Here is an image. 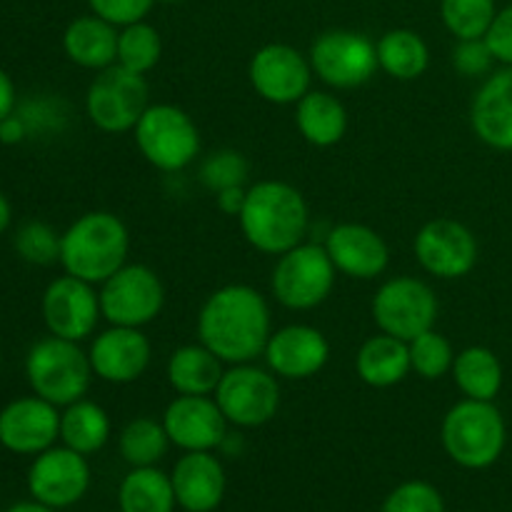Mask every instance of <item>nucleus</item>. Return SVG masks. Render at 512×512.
<instances>
[{
    "label": "nucleus",
    "instance_id": "f257e3e1",
    "mask_svg": "<svg viewBox=\"0 0 512 512\" xmlns=\"http://www.w3.org/2000/svg\"><path fill=\"white\" fill-rule=\"evenodd\" d=\"M273 318L270 305L255 288L243 283L223 285L208 295L198 315V338L223 363H253L265 353Z\"/></svg>",
    "mask_w": 512,
    "mask_h": 512
},
{
    "label": "nucleus",
    "instance_id": "c9c22d12",
    "mask_svg": "<svg viewBox=\"0 0 512 512\" xmlns=\"http://www.w3.org/2000/svg\"><path fill=\"white\" fill-rule=\"evenodd\" d=\"M15 253L30 265L60 263V235L43 220H30L15 233Z\"/></svg>",
    "mask_w": 512,
    "mask_h": 512
},
{
    "label": "nucleus",
    "instance_id": "4be33fe9",
    "mask_svg": "<svg viewBox=\"0 0 512 512\" xmlns=\"http://www.w3.org/2000/svg\"><path fill=\"white\" fill-rule=\"evenodd\" d=\"M470 125L485 145L512 153V65L480 85L470 105Z\"/></svg>",
    "mask_w": 512,
    "mask_h": 512
},
{
    "label": "nucleus",
    "instance_id": "de8ad7c7",
    "mask_svg": "<svg viewBox=\"0 0 512 512\" xmlns=\"http://www.w3.org/2000/svg\"><path fill=\"white\" fill-rule=\"evenodd\" d=\"M158 3H183V0H158Z\"/></svg>",
    "mask_w": 512,
    "mask_h": 512
},
{
    "label": "nucleus",
    "instance_id": "ea45409f",
    "mask_svg": "<svg viewBox=\"0 0 512 512\" xmlns=\"http://www.w3.org/2000/svg\"><path fill=\"white\" fill-rule=\"evenodd\" d=\"M155 3L158 0H88L93 15L108 20L115 28H125V25L145 20V15L153 10Z\"/></svg>",
    "mask_w": 512,
    "mask_h": 512
},
{
    "label": "nucleus",
    "instance_id": "aec40b11",
    "mask_svg": "<svg viewBox=\"0 0 512 512\" xmlns=\"http://www.w3.org/2000/svg\"><path fill=\"white\" fill-rule=\"evenodd\" d=\"M263 355L268 370L278 378L308 380L328 365L330 343L313 325L295 323L275 330Z\"/></svg>",
    "mask_w": 512,
    "mask_h": 512
},
{
    "label": "nucleus",
    "instance_id": "4468645a",
    "mask_svg": "<svg viewBox=\"0 0 512 512\" xmlns=\"http://www.w3.org/2000/svg\"><path fill=\"white\" fill-rule=\"evenodd\" d=\"M40 313L50 335L73 340V343L88 340L98 328V320L103 318L100 298L93 285L68 273L55 278L45 288Z\"/></svg>",
    "mask_w": 512,
    "mask_h": 512
},
{
    "label": "nucleus",
    "instance_id": "37998d69",
    "mask_svg": "<svg viewBox=\"0 0 512 512\" xmlns=\"http://www.w3.org/2000/svg\"><path fill=\"white\" fill-rule=\"evenodd\" d=\"M245 195H248V188L245 185H235V188H225L220 193H215V200H218V208L223 210L225 215H233L238 218L240 210L245 205Z\"/></svg>",
    "mask_w": 512,
    "mask_h": 512
},
{
    "label": "nucleus",
    "instance_id": "423d86ee",
    "mask_svg": "<svg viewBox=\"0 0 512 512\" xmlns=\"http://www.w3.org/2000/svg\"><path fill=\"white\" fill-rule=\"evenodd\" d=\"M133 135L140 155L163 173H180L193 165L200 153L198 125L178 105H148Z\"/></svg>",
    "mask_w": 512,
    "mask_h": 512
},
{
    "label": "nucleus",
    "instance_id": "a211bd4d",
    "mask_svg": "<svg viewBox=\"0 0 512 512\" xmlns=\"http://www.w3.org/2000/svg\"><path fill=\"white\" fill-rule=\"evenodd\" d=\"M90 485L85 455L70 448H48L35 458L28 473V488L38 503L48 508H68L78 503Z\"/></svg>",
    "mask_w": 512,
    "mask_h": 512
},
{
    "label": "nucleus",
    "instance_id": "20e7f679",
    "mask_svg": "<svg viewBox=\"0 0 512 512\" xmlns=\"http://www.w3.org/2000/svg\"><path fill=\"white\" fill-rule=\"evenodd\" d=\"M93 375L88 353L73 340L55 335L38 340L25 358V378L33 395L58 408L83 400Z\"/></svg>",
    "mask_w": 512,
    "mask_h": 512
},
{
    "label": "nucleus",
    "instance_id": "b1692460",
    "mask_svg": "<svg viewBox=\"0 0 512 512\" xmlns=\"http://www.w3.org/2000/svg\"><path fill=\"white\" fill-rule=\"evenodd\" d=\"M118 35V28L108 20L80 15L65 28L63 50L75 65L100 73L118 63Z\"/></svg>",
    "mask_w": 512,
    "mask_h": 512
},
{
    "label": "nucleus",
    "instance_id": "9b49d317",
    "mask_svg": "<svg viewBox=\"0 0 512 512\" xmlns=\"http://www.w3.org/2000/svg\"><path fill=\"white\" fill-rule=\"evenodd\" d=\"M310 68L325 85L353 90L368 83L380 70L373 40L355 30H328L310 45Z\"/></svg>",
    "mask_w": 512,
    "mask_h": 512
},
{
    "label": "nucleus",
    "instance_id": "f03ea898",
    "mask_svg": "<svg viewBox=\"0 0 512 512\" xmlns=\"http://www.w3.org/2000/svg\"><path fill=\"white\" fill-rule=\"evenodd\" d=\"M238 220L245 240L255 250L265 255H283L305 240L310 210L303 193L290 183L260 180L248 188Z\"/></svg>",
    "mask_w": 512,
    "mask_h": 512
},
{
    "label": "nucleus",
    "instance_id": "c756f323",
    "mask_svg": "<svg viewBox=\"0 0 512 512\" xmlns=\"http://www.w3.org/2000/svg\"><path fill=\"white\" fill-rule=\"evenodd\" d=\"M110 438V418L93 400H78L60 413V440L80 455H93Z\"/></svg>",
    "mask_w": 512,
    "mask_h": 512
},
{
    "label": "nucleus",
    "instance_id": "09e8293b",
    "mask_svg": "<svg viewBox=\"0 0 512 512\" xmlns=\"http://www.w3.org/2000/svg\"><path fill=\"white\" fill-rule=\"evenodd\" d=\"M0 360H3V355H0Z\"/></svg>",
    "mask_w": 512,
    "mask_h": 512
},
{
    "label": "nucleus",
    "instance_id": "e433bc0d",
    "mask_svg": "<svg viewBox=\"0 0 512 512\" xmlns=\"http://www.w3.org/2000/svg\"><path fill=\"white\" fill-rule=\"evenodd\" d=\"M248 173V160L238 150H218V153L205 158L203 165H200V180L213 193H220L225 188H235V185H245Z\"/></svg>",
    "mask_w": 512,
    "mask_h": 512
},
{
    "label": "nucleus",
    "instance_id": "ddd939ff",
    "mask_svg": "<svg viewBox=\"0 0 512 512\" xmlns=\"http://www.w3.org/2000/svg\"><path fill=\"white\" fill-rule=\"evenodd\" d=\"M415 258L420 268L440 280H458L478 265V240L468 225L450 218H435L415 235Z\"/></svg>",
    "mask_w": 512,
    "mask_h": 512
},
{
    "label": "nucleus",
    "instance_id": "393cba45",
    "mask_svg": "<svg viewBox=\"0 0 512 512\" xmlns=\"http://www.w3.org/2000/svg\"><path fill=\"white\" fill-rule=\"evenodd\" d=\"M295 125L310 145L333 148L348 133V110L338 95L308 90L295 103Z\"/></svg>",
    "mask_w": 512,
    "mask_h": 512
},
{
    "label": "nucleus",
    "instance_id": "473e14b6",
    "mask_svg": "<svg viewBox=\"0 0 512 512\" xmlns=\"http://www.w3.org/2000/svg\"><path fill=\"white\" fill-rule=\"evenodd\" d=\"M160 55H163V40H160L158 28H153L145 20L120 28L118 65L145 75L160 63Z\"/></svg>",
    "mask_w": 512,
    "mask_h": 512
},
{
    "label": "nucleus",
    "instance_id": "f8f14e48",
    "mask_svg": "<svg viewBox=\"0 0 512 512\" xmlns=\"http://www.w3.org/2000/svg\"><path fill=\"white\" fill-rule=\"evenodd\" d=\"M213 398L230 425L260 428L280 410L278 375L253 363L233 365L223 373Z\"/></svg>",
    "mask_w": 512,
    "mask_h": 512
},
{
    "label": "nucleus",
    "instance_id": "7ed1b4c3",
    "mask_svg": "<svg viewBox=\"0 0 512 512\" xmlns=\"http://www.w3.org/2000/svg\"><path fill=\"white\" fill-rule=\"evenodd\" d=\"M130 233L118 215L93 210L80 215L60 233V265L68 275L103 285L128 263Z\"/></svg>",
    "mask_w": 512,
    "mask_h": 512
},
{
    "label": "nucleus",
    "instance_id": "7c9ffc66",
    "mask_svg": "<svg viewBox=\"0 0 512 512\" xmlns=\"http://www.w3.org/2000/svg\"><path fill=\"white\" fill-rule=\"evenodd\" d=\"M173 480L155 468H135L120 485V510L123 512H173Z\"/></svg>",
    "mask_w": 512,
    "mask_h": 512
},
{
    "label": "nucleus",
    "instance_id": "a878e982",
    "mask_svg": "<svg viewBox=\"0 0 512 512\" xmlns=\"http://www.w3.org/2000/svg\"><path fill=\"white\" fill-rule=\"evenodd\" d=\"M355 370H358V378L370 388L385 390L403 383L413 373L408 343L385 333L373 335L360 345L355 355Z\"/></svg>",
    "mask_w": 512,
    "mask_h": 512
},
{
    "label": "nucleus",
    "instance_id": "2eb2a0df",
    "mask_svg": "<svg viewBox=\"0 0 512 512\" xmlns=\"http://www.w3.org/2000/svg\"><path fill=\"white\" fill-rule=\"evenodd\" d=\"M248 78L255 93L268 103L295 105L310 90L313 68L293 45L268 43L250 58Z\"/></svg>",
    "mask_w": 512,
    "mask_h": 512
},
{
    "label": "nucleus",
    "instance_id": "bb28decb",
    "mask_svg": "<svg viewBox=\"0 0 512 512\" xmlns=\"http://www.w3.org/2000/svg\"><path fill=\"white\" fill-rule=\"evenodd\" d=\"M223 373V360L203 343L173 350L165 368L170 388L178 395H213Z\"/></svg>",
    "mask_w": 512,
    "mask_h": 512
},
{
    "label": "nucleus",
    "instance_id": "79ce46f5",
    "mask_svg": "<svg viewBox=\"0 0 512 512\" xmlns=\"http://www.w3.org/2000/svg\"><path fill=\"white\" fill-rule=\"evenodd\" d=\"M28 135H30V130H28V125H25L23 115H20L18 110H15L13 115H8L5 120H0V143H3V145L23 143Z\"/></svg>",
    "mask_w": 512,
    "mask_h": 512
},
{
    "label": "nucleus",
    "instance_id": "5701e85b",
    "mask_svg": "<svg viewBox=\"0 0 512 512\" xmlns=\"http://www.w3.org/2000/svg\"><path fill=\"white\" fill-rule=\"evenodd\" d=\"M173 490L188 512H210L225 495V470L213 453H185L175 465Z\"/></svg>",
    "mask_w": 512,
    "mask_h": 512
},
{
    "label": "nucleus",
    "instance_id": "f3484780",
    "mask_svg": "<svg viewBox=\"0 0 512 512\" xmlns=\"http://www.w3.org/2000/svg\"><path fill=\"white\" fill-rule=\"evenodd\" d=\"M60 438L58 405L28 395L0 410V445L15 455H40Z\"/></svg>",
    "mask_w": 512,
    "mask_h": 512
},
{
    "label": "nucleus",
    "instance_id": "6ab92c4d",
    "mask_svg": "<svg viewBox=\"0 0 512 512\" xmlns=\"http://www.w3.org/2000/svg\"><path fill=\"white\" fill-rule=\"evenodd\" d=\"M93 373L113 385H128L143 378L153 360V345L140 328L110 325L95 335L88 350Z\"/></svg>",
    "mask_w": 512,
    "mask_h": 512
},
{
    "label": "nucleus",
    "instance_id": "49530a36",
    "mask_svg": "<svg viewBox=\"0 0 512 512\" xmlns=\"http://www.w3.org/2000/svg\"><path fill=\"white\" fill-rule=\"evenodd\" d=\"M8 512H53V510H50L48 505H43V503H38V500H35V503L13 505V508H10Z\"/></svg>",
    "mask_w": 512,
    "mask_h": 512
},
{
    "label": "nucleus",
    "instance_id": "4c0bfd02",
    "mask_svg": "<svg viewBox=\"0 0 512 512\" xmlns=\"http://www.w3.org/2000/svg\"><path fill=\"white\" fill-rule=\"evenodd\" d=\"M383 512H445V505L433 485L410 480L388 495Z\"/></svg>",
    "mask_w": 512,
    "mask_h": 512
},
{
    "label": "nucleus",
    "instance_id": "9d476101",
    "mask_svg": "<svg viewBox=\"0 0 512 512\" xmlns=\"http://www.w3.org/2000/svg\"><path fill=\"white\" fill-rule=\"evenodd\" d=\"M100 313L110 325L145 328L160 315L165 305L163 280L148 265L125 263L100 285Z\"/></svg>",
    "mask_w": 512,
    "mask_h": 512
},
{
    "label": "nucleus",
    "instance_id": "c85d7f7f",
    "mask_svg": "<svg viewBox=\"0 0 512 512\" xmlns=\"http://www.w3.org/2000/svg\"><path fill=\"white\" fill-rule=\"evenodd\" d=\"M378 48V65L383 73L395 80H418L430 65V48L415 30L395 28L388 30L375 43Z\"/></svg>",
    "mask_w": 512,
    "mask_h": 512
},
{
    "label": "nucleus",
    "instance_id": "c03bdc74",
    "mask_svg": "<svg viewBox=\"0 0 512 512\" xmlns=\"http://www.w3.org/2000/svg\"><path fill=\"white\" fill-rule=\"evenodd\" d=\"M18 110V93H15V83L3 68H0V120L13 115Z\"/></svg>",
    "mask_w": 512,
    "mask_h": 512
},
{
    "label": "nucleus",
    "instance_id": "f704fd0d",
    "mask_svg": "<svg viewBox=\"0 0 512 512\" xmlns=\"http://www.w3.org/2000/svg\"><path fill=\"white\" fill-rule=\"evenodd\" d=\"M410 350V368L418 373L423 380H440L453 370L455 363V350L445 335L438 330H425L418 338L408 343Z\"/></svg>",
    "mask_w": 512,
    "mask_h": 512
},
{
    "label": "nucleus",
    "instance_id": "a18cd8bd",
    "mask_svg": "<svg viewBox=\"0 0 512 512\" xmlns=\"http://www.w3.org/2000/svg\"><path fill=\"white\" fill-rule=\"evenodd\" d=\"M10 220H13V208H10L8 195L0 190V235L10 228Z\"/></svg>",
    "mask_w": 512,
    "mask_h": 512
},
{
    "label": "nucleus",
    "instance_id": "6e6552de",
    "mask_svg": "<svg viewBox=\"0 0 512 512\" xmlns=\"http://www.w3.org/2000/svg\"><path fill=\"white\" fill-rule=\"evenodd\" d=\"M148 105L150 88L145 75L133 73L118 63L100 70L85 95V113L90 123L110 135L133 130Z\"/></svg>",
    "mask_w": 512,
    "mask_h": 512
},
{
    "label": "nucleus",
    "instance_id": "58836bf2",
    "mask_svg": "<svg viewBox=\"0 0 512 512\" xmlns=\"http://www.w3.org/2000/svg\"><path fill=\"white\" fill-rule=\"evenodd\" d=\"M493 63H498V60H495L485 38L458 40V45L453 48V68L465 78H483L490 73Z\"/></svg>",
    "mask_w": 512,
    "mask_h": 512
},
{
    "label": "nucleus",
    "instance_id": "1a4fd4ad",
    "mask_svg": "<svg viewBox=\"0 0 512 512\" xmlns=\"http://www.w3.org/2000/svg\"><path fill=\"white\" fill-rule=\"evenodd\" d=\"M438 295L425 280L398 275L385 280L373 298V320L380 333L410 343L438 320Z\"/></svg>",
    "mask_w": 512,
    "mask_h": 512
},
{
    "label": "nucleus",
    "instance_id": "0eeeda50",
    "mask_svg": "<svg viewBox=\"0 0 512 512\" xmlns=\"http://www.w3.org/2000/svg\"><path fill=\"white\" fill-rule=\"evenodd\" d=\"M335 270L325 245L300 243L278 255L270 278L275 300L288 310H313L330 298L335 288Z\"/></svg>",
    "mask_w": 512,
    "mask_h": 512
},
{
    "label": "nucleus",
    "instance_id": "39448f33",
    "mask_svg": "<svg viewBox=\"0 0 512 512\" xmlns=\"http://www.w3.org/2000/svg\"><path fill=\"white\" fill-rule=\"evenodd\" d=\"M443 448L468 470L490 468L503 455L508 428L490 400H460L443 420Z\"/></svg>",
    "mask_w": 512,
    "mask_h": 512
},
{
    "label": "nucleus",
    "instance_id": "412c9836",
    "mask_svg": "<svg viewBox=\"0 0 512 512\" xmlns=\"http://www.w3.org/2000/svg\"><path fill=\"white\" fill-rule=\"evenodd\" d=\"M335 270L355 280H375L390 265V248L378 230L360 223H340L325 240Z\"/></svg>",
    "mask_w": 512,
    "mask_h": 512
},
{
    "label": "nucleus",
    "instance_id": "cd10ccee",
    "mask_svg": "<svg viewBox=\"0 0 512 512\" xmlns=\"http://www.w3.org/2000/svg\"><path fill=\"white\" fill-rule=\"evenodd\" d=\"M455 385L470 400H490L493 403L503 390V363L485 345H470L455 355L453 370Z\"/></svg>",
    "mask_w": 512,
    "mask_h": 512
},
{
    "label": "nucleus",
    "instance_id": "72a5a7b5",
    "mask_svg": "<svg viewBox=\"0 0 512 512\" xmlns=\"http://www.w3.org/2000/svg\"><path fill=\"white\" fill-rule=\"evenodd\" d=\"M495 15V0H440V18L458 40L485 38Z\"/></svg>",
    "mask_w": 512,
    "mask_h": 512
},
{
    "label": "nucleus",
    "instance_id": "dca6fc26",
    "mask_svg": "<svg viewBox=\"0 0 512 512\" xmlns=\"http://www.w3.org/2000/svg\"><path fill=\"white\" fill-rule=\"evenodd\" d=\"M170 443L185 453H210L228 438V420L213 395H178L163 413Z\"/></svg>",
    "mask_w": 512,
    "mask_h": 512
},
{
    "label": "nucleus",
    "instance_id": "a19ab883",
    "mask_svg": "<svg viewBox=\"0 0 512 512\" xmlns=\"http://www.w3.org/2000/svg\"><path fill=\"white\" fill-rule=\"evenodd\" d=\"M485 43L493 50L495 60L503 65H512V3L498 10L493 25L485 33Z\"/></svg>",
    "mask_w": 512,
    "mask_h": 512
},
{
    "label": "nucleus",
    "instance_id": "2f4dec72",
    "mask_svg": "<svg viewBox=\"0 0 512 512\" xmlns=\"http://www.w3.org/2000/svg\"><path fill=\"white\" fill-rule=\"evenodd\" d=\"M170 448V438L165 433L163 420L135 418L120 433V455L133 468H153L165 458Z\"/></svg>",
    "mask_w": 512,
    "mask_h": 512
}]
</instances>
